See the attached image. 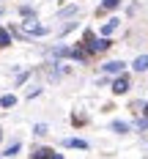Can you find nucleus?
<instances>
[{"label":"nucleus","mask_w":148,"mask_h":159,"mask_svg":"<svg viewBox=\"0 0 148 159\" xmlns=\"http://www.w3.org/2000/svg\"><path fill=\"white\" fill-rule=\"evenodd\" d=\"M110 47V39H107V36H101V39H96V41H91V52H104V49Z\"/></svg>","instance_id":"2"},{"label":"nucleus","mask_w":148,"mask_h":159,"mask_svg":"<svg viewBox=\"0 0 148 159\" xmlns=\"http://www.w3.org/2000/svg\"><path fill=\"white\" fill-rule=\"evenodd\" d=\"M137 126H140V129H148V118H143V121H137Z\"/></svg>","instance_id":"15"},{"label":"nucleus","mask_w":148,"mask_h":159,"mask_svg":"<svg viewBox=\"0 0 148 159\" xmlns=\"http://www.w3.org/2000/svg\"><path fill=\"white\" fill-rule=\"evenodd\" d=\"M0 14H3V11H0Z\"/></svg>","instance_id":"19"},{"label":"nucleus","mask_w":148,"mask_h":159,"mask_svg":"<svg viewBox=\"0 0 148 159\" xmlns=\"http://www.w3.org/2000/svg\"><path fill=\"white\" fill-rule=\"evenodd\" d=\"M0 137H3V132H0Z\"/></svg>","instance_id":"17"},{"label":"nucleus","mask_w":148,"mask_h":159,"mask_svg":"<svg viewBox=\"0 0 148 159\" xmlns=\"http://www.w3.org/2000/svg\"><path fill=\"white\" fill-rule=\"evenodd\" d=\"M14 154H19V143H14V145L6 148V157H14Z\"/></svg>","instance_id":"14"},{"label":"nucleus","mask_w":148,"mask_h":159,"mask_svg":"<svg viewBox=\"0 0 148 159\" xmlns=\"http://www.w3.org/2000/svg\"><path fill=\"white\" fill-rule=\"evenodd\" d=\"M11 44V36H8V30H0V47H8Z\"/></svg>","instance_id":"11"},{"label":"nucleus","mask_w":148,"mask_h":159,"mask_svg":"<svg viewBox=\"0 0 148 159\" xmlns=\"http://www.w3.org/2000/svg\"><path fill=\"white\" fill-rule=\"evenodd\" d=\"M22 30L28 33V36H47L49 28L38 25V22H36V16H25V22H22Z\"/></svg>","instance_id":"1"},{"label":"nucleus","mask_w":148,"mask_h":159,"mask_svg":"<svg viewBox=\"0 0 148 159\" xmlns=\"http://www.w3.org/2000/svg\"><path fill=\"white\" fill-rule=\"evenodd\" d=\"M33 134H47V124H36L33 126Z\"/></svg>","instance_id":"13"},{"label":"nucleus","mask_w":148,"mask_h":159,"mask_svg":"<svg viewBox=\"0 0 148 159\" xmlns=\"http://www.w3.org/2000/svg\"><path fill=\"white\" fill-rule=\"evenodd\" d=\"M49 159H63V157H61V154H52V157H49Z\"/></svg>","instance_id":"16"},{"label":"nucleus","mask_w":148,"mask_h":159,"mask_svg":"<svg viewBox=\"0 0 148 159\" xmlns=\"http://www.w3.org/2000/svg\"><path fill=\"white\" fill-rule=\"evenodd\" d=\"M121 0H101V8H118Z\"/></svg>","instance_id":"12"},{"label":"nucleus","mask_w":148,"mask_h":159,"mask_svg":"<svg viewBox=\"0 0 148 159\" xmlns=\"http://www.w3.org/2000/svg\"><path fill=\"white\" fill-rule=\"evenodd\" d=\"M126 91H129V77H118L115 80V85H113V93H126Z\"/></svg>","instance_id":"3"},{"label":"nucleus","mask_w":148,"mask_h":159,"mask_svg":"<svg viewBox=\"0 0 148 159\" xmlns=\"http://www.w3.org/2000/svg\"><path fill=\"white\" fill-rule=\"evenodd\" d=\"M49 157H52V151H49V148H38V151L33 154V159H49Z\"/></svg>","instance_id":"10"},{"label":"nucleus","mask_w":148,"mask_h":159,"mask_svg":"<svg viewBox=\"0 0 148 159\" xmlns=\"http://www.w3.org/2000/svg\"><path fill=\"white\" fill-rule=\"evenodd\" d=\"M16 104V96L14 93H6L3 99H0V107H14Z\"/></svg>","instance_id":"8"},{"label":"nucleus","mask_w":148,"mask_h":159,"mask_svg":"<svg viewBox=\"0 0 148 159\" xmlns=\"http://www.w3.org/2000/svg\"><path fill=\"white\" fill-rule=\"evenodd\" d=\"M118 25H121V19H115V16H113V19H110V22L101 28V36H110L113 30H118Z\"/></svg>","instance_id":"5"},{"label":"nucleus","mask_w":148,"mask_h":159,"mask_svg":"<svg viewBox=\"0 0 148 159\" xmlns=\"http://www.w3.org/2000/svg\"><path fill=\"white\" fill-rule=\"evenodd\" d=\"M146 112H148V107H146Z\"/></svg>","instance_id":"18"},{"label":"nucleus","mask_w":148,"mask_h":159,"mask_svg":"<svg viewBox=\"0 0 148 159\" xmlns=\"http://www.w3.org/2000/svg\"><path fill=\"white\" fill-rule=\"evenodd\" d=\"M123 71V63L121 61H110V63H104V74H121Z\"/></svg>","instance_id":"4"},{"label":"nucleus","mask_w":148,"mask_h":159,"mask_svg":"<svg viewBox=\"0 0 148 159\" xmlns=\"http://www.w3.org/2000/svg\"><path fill=\"white\" fill-rule=\"evenodd\" d=\"M113 132H118V134H126V132H129V124H123V121H115V124H113Z\"/></svg>","instance_id":"9"},{"label":"nucleus","mask_w":148,"mask_h":159,"mask_svg":"<svg viewBox=\"0 0 148 159\" xmlns=\"http://www.w3.org/2000/svg\"><path fill=\"white\" fill-rule=\"evenodd\" d=\"M63 145H69V148H82V151L88 148V143H85V140H77V137H71V140H66Z\"/></svg>","instance_id":"7"},{"label":"nucleus","mask_w":148,"mask_h":159,"mask_svg":"<svg viewBox=\"0 0 148 159\" xmlns=\"http://www.w3.org/2000/svg\"><path fill=\"white\" fill-rule=\"evenodd\" d=\"M134 71H148V55H140L134 61Z\"/></svg>","instance_id":"6"}]
</instances>
